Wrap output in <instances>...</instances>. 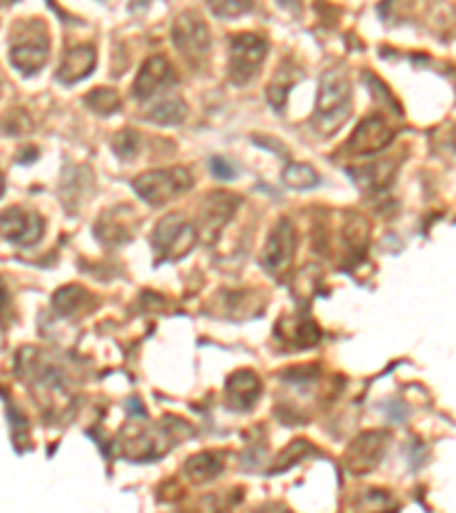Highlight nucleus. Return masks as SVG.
Masks as SVG:
<instances>
[{
  "label": "nucleus",
  "mask_w": 456,
  "mask_h": 513,
  "mask_svg": "<svg viewBox=\"0 0 456 513\" xmlns=\"http://www.w3.org/2000/svg\"><path fill=\"white\" fill-rule=\"evenodd\" d=\"M210 171L219 180H233V179H236V169H233L231 162H226L224 158H212V160H210Z\"/></svg>",
  "instance_id": "nucleus-24"
},
{
  "label": "nucleus",
  "mask_w": 456,
  "mask_h": 513,
  "mask_svg": "<svg viewBox=\"0 0 456 513\" xmlns=\"http://www.w3.org/2000/svg\"><path fill=\"white\" fill-rule=\"evenodd\" d=\"M7 306H10V292H7L5 283H3V279H0V315L7 311Z\"/></svg>",
  "instance_id": "nucleus-25"
},
{
  "label": "nucleus",
  "mask_w": 456,
  "mask_h": 513,
  "mask_svg": "<svg viewBox=\"0 0 456 513\" xmlns=\"http://www.w3.org/2000/svg\"><path fill=\"white\" fill-rule=\"evenodd\" d=\"M392 135L395 133H392V128L381 117H370V119H365L363 124L356 128V133L351 135L347 149H350V153H354V156H370V153L383 151V149L392 142Z\"/></svg>",
  "instance_id": "nucleus-12"
},
{
  "label": "nucleus",
  "mask_w": 456,
  "mask_h": 513,
  "mask_svg": "<svg viewBox=\"0 0 456 513\" xmlns=\"http://www.w3.org/2000/svg\"><path fill=\"white\" fill-rule=\"evenodd\" d=\"M197 229L183 215H169L153 231V247L157 251V262L180 261L197 244Z\"/></svg>",
  "instance_id": "nucleus-3"
},
{
  "label": "nucleus",
  "mask_w": 456,
  "mask_h": 513,
  "mask_svg": "<svg viewBox=\"0 0 456 513\" xmlns=\"http://www.w3.org/2000/svg\"><path fill=\"white\" fill-rule=\"evenodd\" d=\"M147 117L148 121H156V124L174 126L180 124L187 117V106H185V101L180 97H167L156 108H151V112Z\"/></svg>",
  "instance_id": "nucleus-18"
},
{
  "label": "nucleus",
  "mask_w": 456,
  "mask_h": 513,
  "mask_svg": "<svg viewBox=\"0 0 456 513\" xmlns=\"http://www.w3.org/2000/svg\"><path fill=\"white\" fill-rule=\"evenodd\" d=\"M351 115V85L342 71L329 69L319 80L313 126L322 138L336 133Z\"/></svg>",
  "instance_id": "nucleus-1"
},
{
  "label": "nucleus",
  "mask_w": 456,
  "mask_h": 513,
  "mask_svg": "<svg viewBox=\"0 0 456 513\" xmlns=\"http://www.w3.org/2000/svg\"><path fill=\"white\" fill-rule=\"evenodd\" d=\"M260 393H263V385L256 372L251 370H238L236 374L228 376V384H226V402L228 406L236 408V411H251L258 402Z\"/></svg>",
  "instance_id": "nucleus-13"
},
{
  "label": "nucleus",
  "mask_w": 456,
  "mask_h": 513,
  "mask_svg": "<svg viewBox=\"0 0 456 513\" xmlns=\"http://www.w3.org/2000/svg\"><path fill=\"white\" fill-rule=\"evenodd\" d=\"M3 190H5V183H3V176H0V197H3Z\"/></svg>",
  "instance_id": "nucleus-27"
},
{
  "label": "nucleus",
  "mask_w": 456,
  "mask_h": 513,
  "mask_svg": "<svg viewBox=\"0 0 456 513\" xmlns=\"http://www.w3.org/2000/svg\"><path fill=\"white\" fill-rule=\"evenodd\" d=\"M39 158V153H37V149L35 147H30V153H28V149H24L21 151V156H19V162H35Z\"/></svg>",
  "instance_id": "nucleus-26"
},
{
  "label": "nucleus",
  "mask_w": 456,
  "mask_h": 513,
  "mask_svg": "<svg viewBox=\"0 0 456 513\" xmlns=\"http://www.w3.org/2000/svg\"><path fill=\"white\" fill-rule=\"evenodd\" d=\"M297 233L290 220H281L269 233L263 249V267L272 276H283L295 261Z\"/></svg>",
  "instance_id": "nucleus-7"
},
{
  "label": "nucleus",
  "mask_w": 456,
  "mask_h": 513,
  "mask_svg": "<svg viewBox=\"0 0 456 513\" xmlns=\"http://www.w3.org/2000/svg\"><path fill=\"white\" fill-rule=\"evenodd\" d=\"M44 220L25 208H10L0 212V235L21 247H33L42 240Z\"/></svg>",
  "instance_id": "nucleus-8"
},
{
  "label": "nucleus",
  "mask_w": 456,
  "mask_h": 513,
  "mask_svg": "<svg viewBox=\"0 0 456 513\" xmlns=\"http://www.w3.org/2000/svg\"><path fill=\"white\" fill-rule=\"evenodd\" d=\"M192 183V174L185 167H171V169L147 171L137 176L133 188L148 206H165L174 197L187 192Z\"/></svg>",
  "instance_id": "nucleus-2"
},
{
  "label": "nucleus",
  "mask_w": 456,
  "mask_h": 513,
  "mask_svg": "<svg viewBox=\"0 0 456 513\" xmlns=\"http://www.w3.org/2000/svg\"><path fill=\"white\" fill-rule=\"evenodd\" d=\"M210 12L219 19H236L251 10V0H208Z\"/></svg>",
  "instance_id": "nucleus-22"
},
{
  "label": "nucleus",
  "mask_w": 456,
  "mask_h": 513,
  "mask_svg": "<svg viewBox=\"0 0 456 513\" xmlns=\"http://www.w3.org/2000/svg\"><path fill=\"white\" fill-rule=\"evenodd\" d=\"M268 56V42L258 35H236L228 51V78L236 85H247L256 78Z\"/></svg>",
  "instance_id": "nucleus-5"
},
{
  "label": "nucleus",
  "mask_w": 456,
  "mask_h": 513,
  "mask_svg": "<svg viewBox=\"0 0 456 513\" xmlns=\"http://www.w3.org/2000/svg\"><path fill=\"white\" fill-rule=\"evenodd\" d=\"M48 33L44 30L42 24H30L24 26V33H19L12 42L10 48V60L15 65V69H19L21 74L33 76L42 69L48 62Z\"/></svg>",
  "instance_id": "nucleus-6"
},
{
  "label": "nucleus",
  "mask_w": 456,
  "mask_h": 513,
  "mask_svg": "<svg viewBox=\"0 0 456 513\" xmlns=\"http://www.w3.org/2000/svg\"><path fill=\"white\" fill-rule=\"evenodd\" d=\"M171 42L189 65L198 67L210 53V30L197 12H183L171 28Z\"/></svg>",
  "instance_id": "nucleus-4"
},
{
  "label": "nucleus",
  "mask_w": 456,
  "mask_h": 513,
  "mask_svg": "<svg viewBox=\"0 0 456 513\" xmlns=\"http://www.w3.org/2000/svg\"><path fill=\"white\" fill-rule=\"evenodd\" d=\"M85 103H87L94 112H98V115H112V112H117L121 108L119 94L107 87L92 89V94H87Z\"/></svg>",
  "instance_id": "nucleus-20"
},
{
  "label": "nucleus",
  "mask_w": 456,
  "mask_h": 513,
  "mask_svg": "<svg viewBox=\"0 0 456 513\" xmlns=\"http://www.w3.org/2000/svg\"><path fill=\"white\" fill-rule=\"evenodd\" d=\"M176 83V71L171 69V65L167 62V57L153 56L139 69L137 78H135L133 94L139 101H147V98L156 97L162 89L171 87Z\"/></svg>",
  "instance_id": "nucleus-9"
},
{
  "label": "nucleus",
  "mask_w": 456,
  "mask_h": 513,
  "mask_svg": "<svg viewBox=\"0 0 456 513\" xmlns=\"http://www.w3.org/2000/svg\"><path fill=\"white\" fill-rule=\"evenodd\" d=\"M386 434L383 431H370L363 434L347 452V467L354 475H365V472L374 470L381 461L383 452H386Z\"/></svg>",
  "instance_id": "nucleus-11"
},
{
  "label": "nucleus",
  "mask_w": 456,
  "mask_h": 513,
  "mask_svg": "<svg viewBox=\"0 0 456 513\" xmlns=\"http://www.w3.org/2000/svg\"><path fill=\"white\" fill-rule=\"evenodd\" d=\"M301 76H304L301 74V69L297 65H292V62H286V65L277 71V76H274L272 83H269L268 87V98L277 110H281V108L286 106L288 94H290V89L299 83Z\"/></svg>",
  "instance_id": "nucleus-16"
},
{
  "label": "nucleus",
  "mask_w": 456,
  "mask_h": 513,
  "mask_svg": "<svg viewBox=\"0 0 456 513\" xmlns=\"http://www.w3.org/2000/svg\"><path fill=\"white\" fill-rule=\"evenodd\" d=\"M283 180H286L288 188L292 190H310L319 183L318 171L313 169L306 162H292V165L286 167L283 171Z\"/></svg>",
  "instance_id": "nucleus-19"
},
{
  "label": "nucleus",
  "mask_w": 456,
  "mask_h": 513,
  "mask_svg": "<svg viewBox=\"0 0 456 513\" xmlns=\"http://www.w3.org/2000/svg\"><path fill=\"white\" fill-rule=\"evenodd\" d=\"M85 297H87V292H85L83 288H78V285H69V288H62L60 292L56 294L53 306H56V311L60 313V315H71V313L83 308Z\"/></svg>",
  "instance_id": "nucleus-21"
},
{
  "label": "nucleus",
  "mask_w": 456,
  "mask_h": 513,
  "mask_svg": "<svg viewBox=\"0 0 456 513\" xmlns=\"http://www.w3.org/2000/svg\"><path fill=\"white\" fill-rule=\"evenodd\" d=\"M277 335H281L292 349H310L313 344H318L319 329L309 317H290L279 324Z\"/></svg>",
  "instance_id": "nucleus-15"
},
{
  "label": "nucleus",
  "mask_w": 456,
  "mask_h": 513,
  "mask_svg": "<svg viewBox=\"0 0 456 513\" xmlns=\"http://www.w3.org/2000/svg\"><path fill=\"white\" fill-rule=\"evenodd\" d=\"M0 3H15V0H0Z\"/></svg>",
  "instance_id": "nucleus-28"
},
{
  "label": "nucleus",
  "mask_w": 456,
  "mask_h": 513,
  "mask_svg": "<svg viewBox=\"0 0 456 513\" xmlns=\"http://www.w3.org/2000/svg\"><path fill=\"white\" fill-rule=\"evenodd\" d=\"M96 67V51L92 46H76L62 60L57 69V80L65 85H76L87 78Z\"/></svg>",
  "instance_id": "nucleus-14"
},
{
  "label": "nucleus",
  "mask_w": 456,
  "mask_h": 513,
  "mask_svg": "<svg viewBox=\"0 0 456 513\" xmlns=\"http://www.w3.org/2000/svg\"><path fill=\"white\" fill-rule=\"evenodd\" d=\"M221 470H224L221 458L208 452L197 454V457H192L185 463V475H187L194 484H206V481L215 479Z\"/></svg>",
  "instance_id": "nucleus-17"
},
{
  "label": "nucleus",
  "mask_w": 456,
  "mask_h": 513,
  "mask_svg": "<svg viewBox=\"0 0 456 513\" xmlns=\"http://www.w3.org/2000/svg\"><path fill=\"white\" fill-rule=\"evenodd\" d=\"M112 147H115V153L121 160H133L139 151V135L130 128L121 130V133L115 135V139H112Z\"/></svg>",
  "instance_id": "nucleus-23"
},
{
  "label": "nucleus",
  "mask_w": 456,
  "mask_h": 513,
  "mask_svg": "<svg viewBox=\"0 0 456 513\" xmlns=\"http://www.w3.org/2000/svg\"><path fill=\"white\" fill-rule=\"evenodd\" d=\"M238 203H240V197L228 192H215L206 199L201 208V233L206 242H212L217 238L226 221L233 217Z\"/></svg>",
  "instance_id": "nucleus-10"
}]
</instances>
